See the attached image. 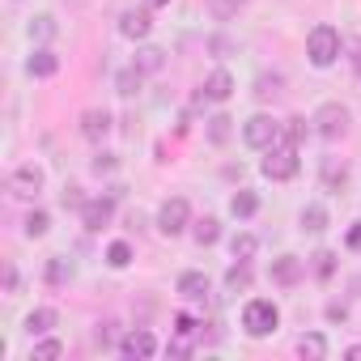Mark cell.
Returning a JSON list of instances; mask_svg holds the SVG:
<instances>
[{
	"instance_id": "obj_44",
	"label": "cell",
	"mask_w": 361,
	"mask_h": 361,
	"mask_svg": "<svg viewBox=\"0 0 361 361\" xmlns=\"http://www.w3.org/2000/svg\"><path fill=\"white\" fill-rule=\"evenodd\" d=\"M161 5H170V0H145V9H161Z\"/></svg>"
},
{
	"instance_id": "obj_7",
	"label": "cell",
	"mask_w": 361,
	"mask_h": 361,
	"mask_svg": "<svg viewBox=\"0 0 361 361\" xmlns=\"http://www.w3.org/2000/svg\"><path fill=\"white\" fill-rule=\"evenodd\" d=\"M115 200H119V188H115V192H106V196L85 200L81 221H85V230H90V234H98V230H106V226H111V217H115Z\"/></svg>"
},
{
	"instance_id": "obj_29",
	"label": "cell",
	"mask_w": 361,
	"mask_h": 361,
	"mask_svg": "<svg viewBox=\"0 0 361 361\" xmlns=\"http://www.w3.org/2000/svg\"><path fill=\"white\" fill-rule=\"evenodd\" d=\"M56 357H64V344L60 340H39L30 348V361H56Z\"/></svg>"
},
{
	"instance_id": "obj_40",
	"label": "cell",
	"mask_w": 361,
	"mask_h": 361,
	"mask_svg": "<svg viewBox=\"0 0 361 361\" xmlns=\"http://www.w3.org/2000/svg\"><path fill=\"white\" fill-rule=\"evenodd\" d=\"M327 319H331V323H344V319H348V306H344V302H331V306H327Z\"/></svg>"
},
{
	"instance_id": "obj_26",
	"label": "cell",
	"mask_w": 361,
	"mask_h": 361,
	"mask_svg": "<svg viewBox=\"0 0 361 361\" xmlns=\"http://www.w3.org/2000/svg\"><path fill=\"white\" fill-rule=\"evenodd\" d=\"M230 132H234V119H230V115H213V119H209V140H213V145H226Z\"/></svg>"
},
{
	"instance_id": "obj_37",
	"label": "cell",
	"mask_w": 361,
	"mask_h": 361,
	"mask_svg": "<svg viewBox=\"0 0 361 361\" xmlns=\"http://www.w3.org/2000/svg\"><path fill=\"white\" fill-rule=\"evenodd\" d=\"M209 5H213V13H217V18H230V13H238L243 0H209Z\"/></svg>"
},
{
	"instance_id": "obj_3",
	"label": "cell",
	"mask_w": 361,
	"mask_h": 361,
	"mask_svg": "<svg viewBox=\"0 0 361 361\" xmlns=\"http://www.w3.org/2000/svg\"><path fill=\"white\" fill-rule=\"evenodd\" d=\"M259 170L272 178V183H289V178L302 170V161H298V149H293V145H272Z\"/></svg>"
},
{
	"instance_id": "obj_36",
	"label": "cell",
	"mask_w": 361,
	"mask_h": 361,
	"mask_svg": "<svg viewBox=\"0 0 361 361\" xmlns=\"http://www.w3.org/2000/svg\"><path fill=\"white\" fill-rule=\"evenodd\" d=\"M196 331H200V323H196L192 314H178V319H174V336H188V340H192Z\"/></svg>"
},
{
	"instance_id": "obj_42",
	"label": "cell",
	"mask_w": 361,
	"mask_h": 361,
	"mask_svg": "<svg viewBox=\"0 0 361 361\" xmlns=\"http://www.w3.org/2000/svg\"><path fill=\"white\" fill-rule=\"evenodd\" d=\"M348 247H353V251H361V226H353V230H348Z\"/></svg>"
},
{
	"instance_id": "obj_43",
	"label": "cell",
	"mask_w": 361,
	"mask_h": 361,
	"mask_svg": "<svg viewBox=\"0 0 361 361\" xmlns=\"http://www.w3.org/2000/svg\"><path fill=\"white\" fill-rule=\"evenodd\" d=\"M344 357H348V361H361V344H353V348H344Z\"/></svg>"
},
{
	"instance_id": "obj_27",
	"label": "cell",
	"mask_w": 361,
	"mask_h": 361,
	"mask_svg": "<svg viewBox=\"0 0 361 361\" xmlns=\"http://www.w3.org/2000/svg\"><path fill=\"white\" fill-rule=\"evenodd\" d=\"M310 272H314L319 281H327V276L336 272V251H314V255H310Z\"/></svg>"
},
{
	"instance_id": "obj_28",
	"label": "cell",
	"mask_w": 361,
	"mask_h": 361,
	"mask_svg": "<svg viewBox=\"0 0 361 361\" xmlns=\"http://www.w3.org/2000/svg\"><path fill=\"white\" fill-rule=\"evenodd\" d=\"M47 281H51V285H68V281H73V264L60 259V255L47 259Z\"/></svg>"
},
{
	"instance_id": "obj_16",
	"label": "cell",
	"mask_w": 361,
	"mask_h": 361,
	"mask_svg": "<svg viewBox=\"0 0 361 361\" xmlns=\"http://www.w3.org/2000/svg\"><path fill=\"white\" fill-rule=\"evenodd\" d=\"M344 183H348V166L336 161V157H323V188L327 192H340Z\"/></svg>"
},
{
	"instance_id": "obj_33",
	"label": "cell",
	"mask_w": 361,
	"mask_h": 361,
	"mask_svg": "<svg viewBox=\"0 0 361 361\" xmlns=\"http://www.w3.org/2000/svg\"><path fill=\"white\" fill-rule=\"evenodd\" d=\"M281 85H285V77H281V73H272V77L264 73V77L255 81V94H259V98H276V94H281Z\"/></svg>"
},
{
	"instance_id": "obj_17",
	"label": "cell",
	"mask_w": 361,
	"mask_h": 361,
	"mask_svg": "<svg viewBox=\"0 0 361 361\" xmlns=\"http://www.w3.org/2000/svg\"><path fill=\"white\" fill-rule=\"evenodd\" d=\"M298 353H302L306 361H323V357H327V336H323V331H306V336L298 340Z\"/></svg>"
},
{
	"instance_id": "obj_46",
	"label": "cell",
	"mask_w": 361,
	"mask_h": 361,
	"mask_svg": "<svg viewBox=\"0 0 361 361\" xmlns=\"http://www.w3.org/2000/svg\"><path fill=\"white\" fill-rule=\"evenodd\" d=\"M353 68H357V77H361V51H357V64H353Z\"/></svg>"
},
{
	"instance_id": "obj_20",
	"label": "cell",
	"mask_w": 361,
	"mask_h": 361,
	"mask_svg": "<svg viewBox=\"0 0 361 361\" xmlns=\"http://www.w3.org/2000/svg\"><path fill=\"white\" fill-rule=\"evenodd\" d=\"M255 251H259V238H255V234H234V238H230V255H234V259L251 264Z\"/></svg>"
},
{
	"instance_id": "obj_9",
	"label": "cell",
	"mask_w": 361,
	"mask_h": 361,
	"mask_svg": "<svg viewBox=\"0 0 361 361\" xmlns=\"http://www.w3.org/2000/svg\"><path fill=\"white\" fill-rule=\"evenodd\" d=\"M9 188H13V196H39V192H43V170H39L35 161L18 166V170L9 174Z\"/></svg>"
},
{
	"instance_id": "obj_45",
	"label": "cell",
	"mask_w": 361,
	"mask_h": 361,
	"mask_svg": "<svg viewBox=\"0 0 361 361\" xmlns=\"http://www.w3.org/2000/svg\"><path fill=\"white\" fill-rule=\"evenodd\" d=\"M353 298H361V276H357V281H353Z\"/></svg>"
},
{
	"instance_id": "obj_39",
	"label": "cell",
	"mask_w": 361,
	"mask_h": 361,
	"mask_svg": "<svg viewBox=\"0 0 361 361\" xmlns=\"http://www.w3.org/2000/svg\"><path fill=\"white\" fill-rule=\"evenodd\" d=\"M94 340H98V344L106 348V344L115 340V323H98V331H94Z\"/></svg>"
},
{
	"instance_id": "obj_13",
	"label": "cell",
	"mask_w": 361,
	"mask_h": 361,
	"mask_svg": "<svg viewBox=\"0 0 361 361\" xmlns=\"http://www.w3.org/2000/svg\"><path fill=\"white\" fill-rule=\"evenodd\" d=\"M81 136L85 140H106L111 136V111H98V106L85 111L81 115Z\"/></svg>"
},
{
	"instance_id": "obj_1",
	"label": "cell",
	"mask_w": 361,
	"mask_h": 361,
	"mask_svg": "<svg viewBox=\"0 0 361 361\" xmlns=\"http://www.w3.org/2000/svg\"><path fill=\"white\" fill-rule=\"evenodd\" d=\"M276 323H281L276 302H268V298H251V302L243 306V331H247V336L264 340V336H272V331H276Z\"/></svg>"
},
{
	"instance_id": "obj_6",
	"label": "cell",
	"mask_w": 361,
	"mask_h": 361,
	"mask_svg": "<svg viewBox=\"0 0 361 361\" xmlns=\"http://www.w3.org/2000/svg\"><path fill=\"white\" fill-rule=\"evenodd\" d=\"M314 132L323 136V140H336V136H344L348 132V111L340 106V102H323L319 111H314Z\"/></svg>"
},
{
	"instance_id": "obj_34",
	"label": "cell",
	"mask_w": 361,
	"mask_h": 361,
	"mask_svg": "<svg viewBox=\"0 0 361 361\" xmlns=\"http://www.w3.org/2000/svg\"><path fill=\"white\" fill-rule=\"evenodd\" d=\"M106 264H111V268H128V264H132V247H128V243H111V247H106Z\"/></svg>"
},
{
	"instance_id": "obj_12",
	"label": "cell",
	"mask_w": 361,
	"mask_h": 361,
	"mask_svg": "<svg viewBox=\"0 0 361 361\" xmlns=\"http://www.w3.org/2000/svg\"><path fill=\"white\" fill-rule=\"evenodd\" d=\"M149 30H153L149 9H128V13L119 18V35H123V39H149Z\"/></svg>"
},
{
	"instance_id": "obj_19",
	"label": "cell",
	"mask_w": 361,
	"mask_h": 361,
	"mask_svg": "<svg viewBox=\"0 0 361 361\" xmlns=\"http://www.w3.org/2000/svg\"><path fill=\"white\" fill-rule=\"evenodd\" d=\"M51 327H56V310H51V306H39V310L26 314V331H30V336H47Z\"/></svg>"
},
{
	"instance_id": "obj_15",
	"label": "cell",
	"mask_w": 361,
	"mask_h": 361,
	"mask_svg": "<svg viewBox=\"0 0 361 361\" xmlns=\"http://www.w3.org/2000/svg\"><path fill=\"white\" fill-rule=\"evenodd\" d=\"M178 293L188 302H209V276L204 272H183L178 276Z\"/></svg>"
},
{
	"instance_id": "obj_24",
	"label": "cell",
	"mask_w": 361,
	"mask_h": 361,
	"mask_svg": "<svg viewBox=\"0 0 361 361\" xmlns=\"http://www.w3.org/2000/svg\"><path fill=\"white\" fill-rule=\"evenodd\" d=\"M226 289H230V293H247V289H251V268H247L243 259L226 272Z\"/></svg>"
},
{
	"instance_id": "obj_14",
	"label": "cell",
	"mask_w": 361,
	"mask_h": 361,
	"mask_svg": "<svg viewBox=\"0 0 361 361\" xmlns=\"http://www.w3.org/2000/svg\"><path fill=\"white\" fill-rule=\"evenodd\" d=\"M26 73L30 77H56L60 73V56L51 47H35V56L26 60Z\"/></svg>"
},
{
	"instance_id": "obj_32",
	"label": "cell",
	"mask_w": 361,
	"mask_h": 361,
	"mask_svg": "<svg viewBox=\"0 0 361 361\" xmlns=\"http://www.w3.org/2000/svg\"><path fill=\"white\" fill-rule=\"evenodd\" d=\"M51 35H56V18H47V13H43V18H30V39L47 43Z\"/></svg>"
},
{
	"instance_id": "obj_11",
	"label": "cell",
	"mask_w": 361,
	"mask_h": 361,
	"mask_svg": "<svg viewBox=\"0 0 361 361\" xmlns=\"http://www.w3.org/2000/svg\"><path fill=\"white\" fill-rule=\"evenodd\" d=\"M230 94H234V77H230L226 68L209 73V77H204V85H200V98H204V102H226Z\"/></svg>"
},
{
	"instance_id": "obj_35",
	"label": "cell",
	"mask_w": 361,
	"mask_h": 361,
	"mask_svg": "<svg viewBox=\"0 0 361 361\" xmlns=\"http://www.w3.org/2000/svg\"><path fill=\"white\" fill-rule=\"evenodd\" d=\"M90 166H94V174H115V170H119V157H115V153H98Z\"/></svg>"
},
{
	"instance_id": "obj_38",
	"label": "cell",
	"mask_w": 361,
	"mask_h": 361,
	"mask_svg": "<svg viewBox=\"0 0 361 361\" xmlns=\"http://www.w3.org/2000/svg\"><path fill=\"white\" fill-rule=\"evenodd\" d=\"M64 209H85V196H81V188H64Z\"/></svg>"
},
{
	"instance_id": "obj_23",
	"label": "cell",
	"mask_w": 361,
	"mask_h": 361,
	"mask_svg": "<svg viewBox=\"0 0 361 361\" xmlns=\"http://www.w3.org/2000/svg\"><path fill=\"white\" fill-rule=\"evenodd\" d=\"M115 85H119V94H123V98H132V94H140V85H145V73L132 64V68H123V73L115 77Z\"/></svg>"
},
{
	"instance_id": "obj_25",
	"label": "cell",
	"mask_w": 361,
	"mask_h": 361,
	"mask_svg": "<svg viewBox=\"0 0 361 361\" xmlns=\"http://www.w3.org/2000/svg\"><path fill=\"white\" fill-rule=\"evenodd\" d=\"M192 234H196V243H200V247H213V243L221 238V221H217V217H204V221H196V230H192Z\"/></svg>"
},
{
	"instance_id": "obj_4",
	"label": "cell",
	"mask_w": 361,
	"mask_h": 361,
	"mask_svg": "<svg viewBox=\"0 0 361 361\" xmlns=\"http://www.w3.org/2000/svg\"><path fill=\"white\" fill-rule=\"evenodd\" d=\"M192 226V204L183 200V196H170L161 209H157V230L166 234V238H178Z\"/></svg>"
},
{
	"instance_id": "obj_8",
	"label": "cell",
	"mask_w": 361,
	"mask_h": 361,
	"mask_svg": "<svg viewBox=\"0 0 361 361\" xmlns=\"http://www.w3.org/2000/svg\"><path fill=\"white\" fill-rule=\"evenodd\" d=\"M119 353H123V357H132V361H149V357L157 353V340H153V331L136 327V331H128V336L119 340Z\"/></svg>"
},
{
	"instance_id": "obj_30",
	"label": "cell",
	"mask_w": 361,
	"mask_h": 361,
	"mask_svg": "<svg viewBox=\"0 0 361 361\" xmlns=\"http://www.w3.org/2000/svg\"><path fill=\"white\" fill-rule=\"evenodd\" d=\"M302 136H306V119H302V115H293V119H285V128H281V140L298 149V140H302Z\"/></svg>"
},
{
	"instance_id": "obj_22",
	"label": "cell",
	"mask_w": 361,
	"mask_h": 361,
	"mask_svg": "<svg viewBox=\"0 0 361 361\" xmlns=\"http://www.w3.org/2000/svg\"><path fill=\"white\" fill-rule=\"evenodd\" d=\"M302 230L306 234H323L327 230V209L323 204H306L302 209Z\"/></svg>"
},
{
	"instance_id": "obj_18",
	"label": "cell",
	"mask_w": 361,
	"mask_h": 361,
	"mask_svg": "<svg viewBox=\"0 0 361 361\" xmlns=\"http://www.w3.org/2000/svg\"><path fill=\"white\" fill-rule=\"evenodd\" d=\"M230 213H234V217H243V221H247V217H255V213H259V196H255L251 188L234 192V200H230Z\"/></svg>"
},
{
	"instance_id": "obj_10",
	"label": "cell",
	"mask_w": 361,
	"mask_h": 361,
	"mask_svg": "<svg viewBox=\"0 0 361 361\" xmlns=\"http://www.w3.org/2000/svg\"><path fill=\"white\" fill-rule=\"evenodd\" d=\"M302 276H306V264H302L298 255H281V259H272V285L293 289Z\"/></svg>"
},
{
	"instance_id": "obj_31",
	"label": "cell",
	"mask_w": 361,
	"mask_h": 361,
	"mask_svg": "<svg viewBox=\"0 0 361 361\" xmlns=\"http://www.w3.org/2000/svg\"><path fill=\"white\" fill-rule=\"evenodd\" d=\"M47 230H51V217H47L43 209H35V213L26 217V238H43Z\"/></svg>"
},
{
	"instance_id": "obj_41",
	"label": "cell",
	"mask_w": 361,
	"mask_h": 361,
	"mask_svg": "<svg viewBox=\"0 0 361 361\" xmlns=\"http://www.w3.org/2000/svg\"><path fill=\"white\" fill-rule=\"evenodd\" d=\"M5 289H9V293H18V272H13V264L5 268Z\"/></svg>"
},
{
	"instance_id": "obj_2",
	"label": "cell",
	"mask_w": 361,
	"mask_h": 361,
	"mask_svg": "<svg viewBox=\"0 0 361 361\" xmlns=\"http://www.w3.org/2000/svg\"><path fill=\"white\" fill-rule=\"evenodd\" d=\"M306 56H310L314 68H331L340 60V35L331 26H314L310 39H306Z\"/></svg>"
},
{
	"instance_id": "obj_21",
	"label": "cell",
	"mask_w": 361,
	"mask_h": 361,
	"mask_svg": "<svg viewBox=\"0 0 361 361\" xmlns=\"http://www.w3.org/2000/svg\"><path fill=\"white\" fill-rule=\"evenodd\" d=\"M132 64H136V68H140V73H145V77H149V73H157V68H161V64H166V51H161V47H140V51H136V60H132Z\"/></svg>"
},
{
	"instance_id": "obj_5",
	"label": "cell",
	"mask_w": 361,
	"mask_h": 361,
	"mask_svg": "<svg viewBox=\"0 0 361 361\" xmlns=\"http://www.w3.org/2000/svg\"><path fill=\"white\" fill-rule=\"evenodd\" d=\"M243 140L251 145V149H272L276 140H281V123L272 119V115H251L247 123H243Z\"/></svg>"
}]
</instances>
